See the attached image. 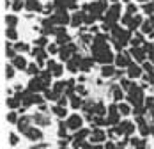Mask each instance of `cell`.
I'll list each match as a JSON object with an SVG mask.
<instances>
[{"label": "cell", "instance_id": "obj_1", "mask_svg": "<svg viewBox=\"0 0 154 149\" xmlns=\"http://www.w3.org/2000/svg\"><path fill=\"white\" fill-rule=\"evenodd\" d=\"M51 20L57 27H66L67 23H71V16L67 14L66 7H55V13L51 14Z\"/></svg>", "mask_w": 154, "mask_h": 149}, {"label": "cell", "instance_id": "obj_2", "mask_svg": "<svg viewBox=\"0 0 154 149\" xmlns=\"http://www.w3.org/2000/svg\"><path fill=\"white\" fill-rule=\"evenodd\" d=\"M92 57H94V60L101 62L103 66H105V64H112V62H115V55L112 53V50H110V48L96 50V52H92Z\"/></svg>", "mask_w": 154, "mask_h": 149}, {"label": "cell", "instance_id": "obj_3", "mask_svg": "<svg viewBox=\"0 0 154 149\" xmlns=\"http://www.w3.org/2000/svg\"><path fill=\"white\" fill-rule=\"evenodd\" d=\"M128 100H129V103L137 105V106H142L143 101H145V98H143V89H142V87H137V85L133 84V87L128 90Z\"/></svg>", "mask_w": 154, "mask_h": 149}, {"label": "cell", "instance_id": "obj_4", "mask_svg": "<svg viewBox=\"0 0 154 149\" xmlns=\"http://www.w3.org/2000/svg\"><path fill=\"white\" fill-rule=\"evenodd\" d=\"M121 13H122V7H121V4H112L110 7H108L106 14H105V21H110V23H115L119 18H121Z\"/></svg>", "mask_w": 154, "mask_h": 149}, {"label": "cell", "instance_id": "obj_5", "mask_svg": "<svg viewBox=\"0 0 154 149\" xmlns=\"http://www.w3.org/2000/svg\"><path fill=\"white\" fill-rule=\"evenodd\" d=\"M59 55H60L62 60H67L71 59L73 55H76V45H73V43H67V45L60 46V52H59Z\"/></svg>", "mask_w": 154, "mask_h": 149}, {"label": "cell", "instance_id": "obj_6", "mask_svg": "<svg viewBox=\"0 0 154 149\" xmlns=\"http://www.w3.org/2000/svg\"><path fill=\"white\" fill-rule=\"evenodd\" d=\"M131 57H133L131 53L121 52L119 55H115V66H117V68H129V64H133Z\"/></svg>", "mask_w": 154, "mask_h": 149}, {"label": "cell", "instance_id": "obj_7", "mask_svg": "<svg viewBox=\"0 0 154 149\" xmlns=\"http://www.w3.org/2000/svg\"><path fill=\"white\" fill-rule=\"evenodd\" d=\"M29 90H32L34 94H35V92H43V90H46V85L43 84V80L39 78V74H37V76H32V80L29 82Z\"/></svg>", "mask_w": 154, "mask_h": 149}, {"label": "cell", "instance_id": "obj_8", "mask_svg": "<svg viewBox=\"0 0 154 149\" xmlns=\"http://www.w3.org/2000/svg\"><path fill=\"white\" fill-rule=\"evenodd\" d=\"M129 52H131L133 59H137V62H145L147 52H145V48H143V46H133Z\"/></svg>", "mask_w": 154, "mask_h": 149}, {"label": "cell", "instance_id": "obj_9", "mask_svg": "<svg viewBox=\"0 0 154 149\" xmlns=\"http://www.w3.org/2000/svg\"><path fill=\"white\" fill-rule=\"evenodd\" d=\"M143 74V68L142 66H138V64H129V68H128V76L129 78H138V76H142Z\"/></svg>", "mask_w": 154, "mask_h": 149}, {"label": "cell", "instance_id": "obj_10", "mask_svg": "<svg viewBox=\"0 0 154 149\" xmlns=\"http://www.w3.org/2000/svg\"><path fill=\"white\" fill-rule=\"evenodd\" d=\"M119 130H121V133H124L126 137H129V135H133V132H135V124L129 122V121H122V122H119Z\"/></svg>", "mask_w": 154, "mask_h": 149}, {"label": "cell", "instance_id": "obj_11", "mask_svg": "<svg viewBox=\"0 0 154 149\" xmlns=\"http://www.w3.org/2000/svg\"><path fill=\"white\" fill-rule=\"evenodd\" d=\"M142 34H151V36H154V20L152 16L151 18H147V20H143V23H142Z\"/></svg>", "mask_w": 154, "mask_h": 149}, {"label": "cell", "instance_id": "obj_12", "mask_svg": "<svg viewBox=\"0 0 154 149\" xmlns=\"http://www.w3.org/2000/svg\"><path fill=\"white\" fill-rule=\"evenodd\" d=\"M66 126L69 128V130H80V126H82V117L80 116H71V117H67V122H66Z\"/></svg>", "mask_w": 154, "mask_h": 149}, {"label": "cell", "instance_id": "obj_13", "mask_svg": "<svg viewBox=\"0 0 154 149\" xmlns=\"http://www.w3.org/2000/svg\"><path fill=\"white\" fill-rule=\"evenodd\" d=\"M25 135H27V138H30V140H41V138H43V132H41L39 128H32V126L25 132Z\"/></svg>", "mask_w": 154, "mask_h": 149}, {"label": "cell", "instance_id": "obj_14", "mask_svg": "<svg viewBox=\"0 0 154 149\" xmlns=\"http://www.w3.org/2000/svg\"><path fill=\"white\" fill-rule=\"evenodd\" d=\"M106 138V133L103 132V130H99V128H96L92 133H91V140H92L94 144H99V142H103Z\"/></svg>", "mask_w": 154, "mask_h": 149}, {"label": "cell", "instance_id": "obj_15", "mask_svg": "<svg viewBox=\"0 0 154 149\" xmlns=\"http://www.w3.org/2000/svg\"><path fill=\"white\" fill-rule=\"evenodd\" d=\"M13 66H14L16 69H27V68H29L25 57H21V55H16L14 59H13Z\"/></svg>", "mask_w": 154, "mask_h": 149}, {"label": "cell", "instance_id": "obj_16", "mask_svg": "<svg viewBox=\"0 0 154 149\" xmlns=\"http://www.w3.org/2000/svg\"><path fill=\"white\" fill-rule=\"evenodd\" d=\"M25 9H27V11H32V13H34V11H43V5H41L37 0H27V2H25Z\"/></svg>", "mask_w": 154, "mask_h": 149}, {"label": "cell", "instance_id": "obj_17", "mask_svg": "<svg viewBox=\"0 0 154 149\" xmlns=\"http://www.w3.org/2000/svg\"><path fill=\"white\" fill-rule=\"evenodd\" d=\"M83 23V11H76L75 14L71 16V25L73 27H80Z\"/></svg>", "mask_w": 154, "mask_h": 149}, {"label": "cell", "instance_id": "obj_18", "mask_svg": "<svg viewBox=\"0 0 154 149\" xmlns=\"http://www.w3.org/2000/svg\"><path fill=\"white\" fill-rule=\"evenodd\" d=\"M32 55H35V59H37V62H39V64H41L43 60H46V52H45L43 48H39V46L32 50Z\"/></svg>", "mask_w": 154, "mask_h": 149}, {"label": "cell", "instance_id": "obj_19", "mask_svg": "<svg viewBox=\"0 0 154 149\" xmlns=\"http://www.w3.org/2000/svg\"><path fill=\"white\" fill-rule=\"evenodd\" d=\"M142 23H143L142 16L135 14L133 18H131V23H129V27H128V29H129V30H135V29H138V27H142Z\"/></svg>", "mask_w": 154, "mask_h": 149}, {"label": "cell", "instance_id": "obj_20", "mask_svg": "<svg viewBox=\"0 0 154 149\" xmlns=\"http://www.w3.org/2000/svg\"><path fill=\"white\" fill-rule=\"evenodd\" d=\"M101 74H103L105 78H110V76H113V74H115V68H113L112 64H105V66H103V69H101Z\"/></svg>", "mask_w": 154, "mask_h": 149}, {"label": "cell", "instance_id": "obj_21", "mask_svg": "<svg viewBox=\"0 0 154 149\" xmlns=\"http://www.w3.org/2000/svg\"><path fill=\"white\" fill-rule=\"evenodd\" d=\"M94 64V59H82L80 60V71H89Z\"/></svg>", "mask_w": 154, "mask_h": 149}, {"label": "cell", "instance_id": "obj_22", "mask_svg": "<svg viewBox=\"0 0 154 149\" xmlns=\"http://www.w3.org/2000/svg\"><path fill=\"white\" fill-rule=\"evenodd\" d=\"M18 128L21 132H27L30 128V117H21V119L18 121Z\"/></svg>", "mask_w": 154, "mask_h": 149}, {"label": "cell", "instance_id": "obj_23", "mask_svg": "<svg viewBox=\"0 0 154 149\" xmlns=\"http://www.w3.org/2000/svg\"><path fill=\"white\" fill-rule=\"evenodd\" d=\"M48 71H51V74L53 76H57V78H60L62 73H64V68H62V64H55L51 69H48Z\"/></svg>", "mask_w": 154, "mask_h": 149}, {"label": "cell", "instance_id": "obj_24", "mask_svg": "<svg viewBox=\"0 0 154 149\" xmlns=\"http://www.w3.org/2000/svg\"><path fill=\"white\" fill-rule=\"evenodd\" d=\"M131 146H133L135 149H143L145 147V140H143V138H135V137H133V138H131Z\"/></svg>", "mask_w": 154, "mask_h": 149}, {"label": "cell", "instance_id": "obj_25", "mask_svg": "<svg viewBox=\"0 0 154 149\" xmlns=\"http://www.w3.org/2000/svg\"><path fill=\"white\" fill-rule=\"evenodd\" d=\"M105 112H106V108H105V105L103 103H96L94 105V116H105Z\"/></svg>", "mask_w": 154, "mask_h": 149}, {"label": "cell", "instance_id": "obj_26", "mask_svg": "<svg viewBox=\"0 0 154 149\" xmlns=\"http://www.w3.org/2000/svg\"><path fill=\"white\" fill-rule=\"evenodd\" d=\"M27 73L32 74V76H37V74H39V66H37L35 62L29 64V68H27Z\"/></svg>", "mask_w": 154, "mask_h": 149}, {"label": "cell", "instance_id": "obj_27", "mask_svg": "<svg viewBox=\"0 0 154 149\" xmlns=\"http://www.w3.org/2000/svg\"><path fill=\"white\" fill-rule=\"evenodd\" d=\"M131 45H133V46H142V45H143V36H142V34L133 36V37H131Z\"/></svg>", "mask_w": 154, "mask_h": 149}, {"label": "cell", "instance_id": "obj_28", "mask_svg": "<svg viewBox=\"0 0 154 149\" xmlns=\"http://www.w3.org/2000/svg\"><path fill=\"white\" fill-rule=\"evenodd\" d=\"M51 110H53L55 116H59V117H66V106H60V105H59V106H53Z\"/></svg>", "mask_w": 154, "mask_h": 149}, {"label": "cell", "instance_id": "obj_29", "mask_svg": "<svg viewBox=\"0 0 154 149\" xmlns=\"http://www.w3.org/2000/svg\"><path fill=\"white\" fill-rule=\"evenodd\" d=\"M34 121L35 122H39V124H43V126H46V124H50V121L43 116V114H37V116H34Z\"/></svg>", "mask_w": 154, "mask_h": 149}, {"label": "cell", "instance_id": "obj_30", "mask_svg": "<svg viewBox=\"0 0 154 149\" xmlns=\"http://www.w3.org/2000/svg\"><path fill=\"white\" fill-rule=\"evenodd\" d=\"M71 105L75 106V108H80V106H83V101H82V98H78V96H71Z\"/></svg>", "mask_w": 154, "mask_h": 149}, {"label": "cell", "instance_id": "obj_31", "mask_svg": "<svg viewBox=\"0 0 154 149\" xmlns=\"http://www.w3.org/2000/svg\"><path fill=\"white\" fill-rule=\"evenodd\" d=\"M113 89V98L119 101V100H122V87H112Z\"/></svg>", "mask_w": 154, "mask_h": 149}, {"label": "cell", "instance_id": "obj_32", "mask_svg": "<svg viewBox=\"0 0 154 149\" xmlns=\"http://www.w3.org/2000/svg\"><path fill=\"white\" fill-rule=\"evenodd\" d=\"M20 101H21V100H20L18 96H16V98H9V100H7V105H9L11 108H16V106L20 105Z\"/></svg>", "mask_w": 154, "mask_h": 149}, {"label": "cell", "instance_id": "obj_33", "mask_svg": "<svg viewBox=\"0 0 154 149\" xmlns=\"http://www.w3.org/2000/svg\"><path fill=\"white\" fill-rule=\"evenodd\" d=\"M16 21H18V18H16V16H7V18H5V23H7V27H16Z\"/></svg>", "mask_w": 154, "mask_h": 149}, {"label": "cell", "instance_id": "obj_34", "mask_svg": "<svg viewBox=\"0 0 154 149\" xmlns=\"http://www.w3.org/2000/svg\"><path fill=\"white\" fill-rule=\"evenodd\" d=\"M143 48H145L147 55H149L151 59H154V45H149V43H145V45H143Z\"/></svg>", "mask_w": 154, "mask_h": 149}, {"label": "cell", "instance_id": "obj_35", "mask_svg": "<svg viewBox=\"0 0 154 149\" xmlns=\"http://www.w3.org/2000/svg\"><path fill=\"white\" fill-rule=\"evenodd\" d=\"M5 34H7V37H9V39H16V37H18V32H16L14 27H9Z\"/></svg>", "mask_w": 154, "mask_h": 149}, {"label": "cell", "instance_id": "obj_36", "mask_svg": "<svg viewBox=\"0 0 154 149\" xmlns=\"http://www.w3.org/2000/svg\"><path fill=\"white\" fill-rule=\"evenodd\" d=\"M143 11H145L147 14H152V13H154V4H152V2H151V4H149V2H145V4H143Z\"/></svg>", "mask_w": 154, "mask_h": 149}, {"label": "cell", "instance_id": "obj_37", "mask_svg": "<svg viewBox=\"0 0 154 149\" xmlns=\"http://www.w3.org/2000/svg\"><path fill=\"white\" fill-rule=\"evenodd\" d=\"M126 13H128V14H131V16H135V13H137V5L129 2V4H128V7H126Z\"/></svg>", "mask_w": 154, "mask_h": 149}, {"label": "cell", "instance_id": "obj_38", "mask_svg": "<svg viewBox=\"0 0 154 149\" xmlns=\"http://www.w3.org/2000/svg\"><path fill=\"white\" fill-rule=\"evenodd\" d=\"M119 112H121L122 116H128V114H129L131 110H129V106H128L126 103H121V105H119Z\"/></svg>", "mask_w": 154, "mask_h": 149}, {"label": "cell", "instance_id": "obj_39", "mask_svg": "<svg viewBox=\"0 0 154 149\" xmlns=\"http://www.w3.org/2000/svg\"><path fill=\"white\" fill-rule=\"evenodd\" d=\"M23 7H25L23 0H14V4H13V9H14V11H21Z\"/></svg>", "mask_w": 154, "mask_h": 149}, {"label": "cell", "instance_id": "obj_40", "mask_svg": "<svg viewBox=\"0 0 154 149\" xmlns=\"http://www.w3.org/2000/svg\"><path fill=\"white\" fill-rule=\"evenodd\" d=\"M142 68H143L145 73H152V69H154V66L151 62H142Z\"/></svg>", "mask_w": 154, "mask_h": 149}, {"label": "cell", "instance_id": "obj_41", "mask_svg": "<svg viewBox=\"0 0 154 149\" xmlns=\"http://www.w3.org/2000/svg\"><path fill=\"white\" fill-rule=\"evenodd\" d=\"M121 87H122L124 90H129L131 87H133V84H131L129 80H126V78H124V80H121Z\"/></svg>", "mask_w": 154, "mask_h": 149}, {"label": "cell", "instance_id": "obj_42", "mask_svg": "<svg viewBox=\"0 0 154 149\" xmlns=\"http://www.w3.org/2000/svg\"><path fill=\"white\" fill-rule=\"evenodd\" d=\"M60 52V48H59V45H48V53H59Z\"/></svg>", "mask_w": 154, "mask_h": 149}, {"label": "cell", "instance_id": "obj_43", "mask_svg": "<svg viewBox=\"0 0 154 149\" xmlns=\"http://www.w3.org/2000/svg\"><path fill=\"white\" fill-rule=\"evenodd\" d=\"M5 76L7 78H13L14 76V66H7L5 68Z\"/></svg>", "mask_w": 154, "mask_h": 149}, {"label": "cell", "instance_id": "obj_44", "mask_svg": "<svg viewBox=\"0 0 154 149\" xmlns=\"http://www.w3.org/2000/svg\"><path fill=\"white\" fill-rule=\"evenodd\" d=\"M14 48L18 50V52H29V45H25V43H18Z\"/></svg>", "mask_w": 154, "mask_h": 149}, {"label": "cell", "instance_id": "obj_45", "mask_svg": "<svg viewBox=\"0 0 154 149\" xmlns=\"http://www.w3.org/2000/svg\"><path fill=\"white\" fill-rule=\"evenodd\" d=\"M35 45L39 46V48H43V46H48L46 37H39V39H35Z\"/></svg>", "mask_w": 154, "mask_h": 149}, {"label": "cell", "instance_id": "obj_46", "mask_svg": "<svg viewBox=\"0 0 154 149\" xmlns=\"http://www.w3.org/2000/svg\"><path fill=\"white\" fill-rule=\"evenodd\" d=\"M143 76H145V80H147L149 84H152V85H154V71H152V73H145Z\"/></svg>", "mask_w": 154, "mask_h": 149}, {"label": "cell", "instance_id": "obj_47", "mask_svg": "<svg viewBox=\"0 0 154 149\" xmlns=\"http://www.w3.org/2000/svg\"><path fill=\"white\" fill-rule=\"evenodd\" d=\"M7 121H9V122H18V116H16L14 112H11V114L7 116Z\"/></svg>", "mask_w": 154, "mask_h": 149}, {"label": "cell", "instance_id": "obj_48", "mask_svg": "<svg viewBox=\"0 0 154 149\" xmlns=\"http://www.w3.org/2000/svg\"><path fill=\"white\" fill-rule=\"evenodd\" d=\"M66 128H67V126H64V122H60V128H59V135H60L62 138L66 137Z\"/></svg>", "mask_w": 154, "mask_h": 149}, {"label": "cell", "instance_id": "obj_49", "mask_svg": "<svg viewBox=\"0 0 154 149\" xmlns=\"http://www.w3.org/2000/svg\"><path fill=\"white\" fill-rule=\"evenodd\" d=\"M9 140H11V146H16V144H18V137H16L14 133L9 135Z\"/></svg>", "mask_w": 154, "mask_h": 149}, {"label": "cell", "instance_id": "obj_50", "mask_svg": "<svg viewBox=\"0 0 154 149\" xmlns=\"http://www.w3.org/2000/svg\"><path fill=\"white\" fill-rule=\"evenodd\" d=\"M66 103H67V98H66V96H60V98H59V105H60V106H66Z\"/></svg>", "mask_w": 154, "mask_h": 149}, {"label": "cell", "instance_id": "obj_51", "mask_svg": "<svg viewBox=\"0 0 154 149\" xmlns=\"http://www.w3.org/2000/svg\"><path fill=\"white\" fill-rule=\"evenodd\" d=\"M105 149H117V147H115V144H113V142H108L106 146H105Z\"/></svg>", "mask_w": 154, "mask_h": 149}, {"label": "cell", "instance_id": "obj_52", "mask_svg": "<svg viewBox=\"0 0 154 149\" xmlns=\"http://www.w3.org/2000/svg\"><path fill=\"white\" fill-rule=\"evenodd\" d=\"M76 89H78V92H80V94H87V90H85V87H82V85H78Z\"/></svg>", "mask_w": 154, "mask_h": 149}, {"label": "cell", "instance_id": "obj_53", "mask_svg": "<svg viewBox=\"0 0 154 149\" xmlns=\"http://www.w3.org/2000/svg\"><path fill=\"white\" fill-rule=\"evenodd\" d=\"M32 149H46V146L45 144H39V146H34Z\"/></svg>", "mask_w": 154, "mask_h": 149}, {"label": "cell", "instance_id": "obj_54", "mask_svg": "<svg viewBox=\"0 0 154 149\" xmlns=\"http://www.w3.org/2000/svg\"><path fill=\"white\" fill-rule=\"evenodd\" d=\"M94 149H103L101 146H94Z\"/></svg>", "mask_w": 154, "mask_h": 149}, {"label": "cell", "instance_id": "obj_55", "mask_svg": "<svg viewBox=\"0 0 154 149\" xmlns=\"http://www.w3.org/2000/svg\"><path fill=\"white\" fill-rule=\"evenodd\" d=\"M138 2H143V4H145V2H147V0H138Z\"/></svg>", "mask_w": 154, "mask_h": 149}, {"label": "cell", "instance_id": "obj_56", "mask_svg": "<svg viewBox=\"0 0 154 149\" xmlns=\"http://www.w3.org/2000/svg\"><path fill=\"white\" fill-rule=\"evenodd\" d=\"M151 60H152V64H154V59H151Z\"/></svg>", "mask_w": 154, "mask_h": 149}, {"label": "cell", "instance_id": "obj_57", "mask_svg": "<svg viewBox=\"0 0 154 149\" xmlns=\"http://www.w3.org/2000/svg\"><path fill=\"white\" fill-rule=\"evenodd\" d=\"M133 149H135V147H133Z\"/></svg>", "mask_w": 154, "mask_h": 149}]
</instances>
